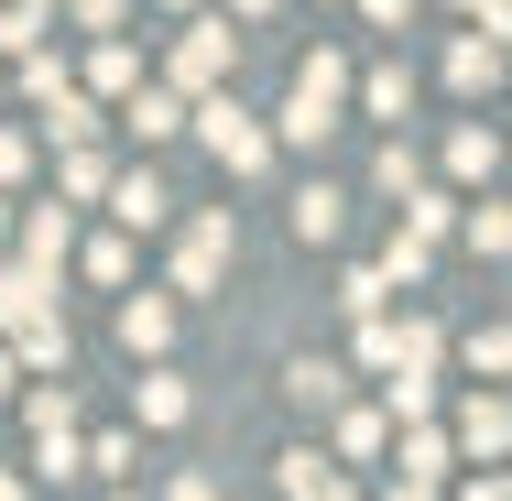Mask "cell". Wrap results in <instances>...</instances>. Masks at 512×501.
I'll use <instances>...</instances> for the list:
<instances>
[{
	"mask_svg": "<svg viewBox=\"0 0 512 501\" xmlns=\"http://www.w3.org/2000/svg\"><path fill=\"white\" fill-rule=\"evenodd\" d=\"M186 131H207V153H218V175H240V186H251V175L273 164V131H262L251 109L229 99V88H207V99L186 109Z\"/></svg>",
	"mask_w": 512,
	"mask_h": 501,
	"instance_id": "cell-1",
	"label": "cell"
},
{
	"mask_svg": "<svg viewBox=\"0 0 512 501\" xmlns=\"http://www.w3.org/2000/svg\"><path fill=\"white\" fill-rule=\"evenodd\" d=\"M229 262H240V218H229V207H197V218L175 229V295H218Z\"/></svg>",
	"mask_w": 512,
	"mask_h": 501,
	"instance_id": "cell-2",
	"label": "cell"
},
{
	"mask_svg": "<svg viewBox=\"0 0 512 501\" xmlns=\"http://www.w3.org/2000/svg\"><path fill=\"white\" fill-rule=\"evenodd\" d=\"M229 66H240V33H229V22H186V33H175V55H164V88L197 109L207 88H229Z\"/></svg>",
	"mask_w": 512,
	"mask_h": 501,
	"instance_id": "cell-3",
	"label": "cell"
},
{
	"mask_svg": "<svg viewBox=\"0 0 512 501\" xmlns=\"http://www.w3.org/2000/svg\"><path fill=\"white\" fill-rule=\"evenodd\" d=\"M447 447H458L469 469H512V393H491V382H480V393L458 403V425H447Z\"/></svg>",
	"mask_w": 512,
	"mask_h": 501,
	"instance_id": "cell-4",
	"label": "cell"
},
{
	"mask_svg": "<svg viewBox=\"0 0 512 501\" xmlns=\"http://www.w3.org/2000/svg\"><path fill=\"white\" fill-rule=\"evenodd\" d=\"M273 491H284V501H360V480L327 469L316 447H295V458H273Z\"/></svg>",
	"mask_w": 512,
	"mask_h": 501,
	"instance_id": "cell-5",
	"label": "cell"
},
{
	"mask_svg": "<svg viewBox=\"0 0 512 501\" xmlns=\"http://www.w3.org/2000/svg\"><path fill=\"white\" fill-rule=\"evenodd\" d=\"M109 218H120V229H164V218H175V197H164V175H153V164L109 175Z\"/></svg>",
	"mask_w": 512,
	"mask_h": 501,
	"instance_id": "cell-6",
	"label": "cell"
},
{
	"mask_svg": "<svg viewBox=\"0 0 512 501\" xmlns=\"http://www.w3.org/2000/svg\"><path fill=\"white\" fill-rule=\"evenodd\" d=\"M436 360H447V327L436 316H393V371L382 382H436Z\"/></svg>",
	"mask_w": 512,
	"mask_h": 501,
	"instance_id": "cell-7",
	"label": "cell"
},
{
	"mask_svg": "<svg viewBox=\"0 0 512 501\" xmlns=\"http://www.w3.org/2000/svg\"><path fill=\"white\" fill-rule=\"evenodd\" d=\"M349 88H360V77H349V55H338V44H316L306 66H295V99H306L316 120H338V109H349Z\"/></svg>",
	"mask_w": 512,
	"mask_h": 501,
	"instance_id": "cell-8",
	"label": "cell"
},
{
	"mask_svg": "<svg viewBox=\"0 0 512 501\" xmlns=\"http://www.w3.org/2000/svg\"><path fill=\"white\" fill-rule=\"evenodd\" d=\"M284 229H295V240H306V251H327V240H338V229H349V197H338V186H327V175H316V186H295V207H284Z\"/></svg>",
	"mask_w": 512,
	"mask_h": 501,
	"instance_id": "cell-9",
	"label": "cell"
},
{
	"mask_svg": "<svg viewBox=\"0 0 512 501\" xmlns=\"http://www.w3.org/2000/svg\"><path fill=\"white\" fill-rule=\"evenodd\" d=\"M120 349L153 371V360L175 349V305H164V295H131V305H120Z\"/></svg>",
	"mask_w": 512,
	"mask_h": 501,
	"instance_id": "cell-10",
	"label": "cell"
},
{
	"mask_svg": "<svg viewBox=\"0 0 512 501\" xmlns=\"http://www.w3.org/2000/svg\"><path fill=\"white\" fill-rule=\"evenodd\" d=\"M0 327H11V338L66 327V316H55V284H44V273H0Z\"/></svg>",
	"mask_w": 512,
	"mask_h": 501,
	"instance_id": "cell-11",
	"label": "cell"
},
{
	"mask_svg": "<svg viewBox=\"0 0 512 501\" xmlns=\"http://www.w3.org/2000/svg\"><path fill=\"white\" fill-rule=\"evenodd\" d=\"M447 175H458V186H491V175H502V131H491V120H458V131H447Z\"/></svg>",
	"mask_w": 512,
	"mask_h": 501,
	"instance_id": "cell-12",
	"label": "cell"
},
{
	"mask_svg": "<svg viewBox=\"0 0 512 501\" xmlns=\"http://www.w3.org/2000/svg\"><path fill=\"white\" fill-rule=\"evenodd\" d=\"M120 131H131V142H175V131H186V99H175V88H131V99H120Z\"/></svg>",
	"mask_w": 512,
	"mask_h": 501,
	"instance_id": "cell-13",
	"label": "cell"
},
{
	"mask_svg": "<svg viewBox=\"0 0 512 501\" xmlns=\"http://www.w3.org/2000/svg\"><path fill=\"white\" fill-rule=\"evenodd\" d=\"M66 240H77V218H66V207H33V218H22V273H44V284H55Z\"/></svg>",
	"mask_w": 512,
	"mask_h": 501,
	"instance_id": "cell-14",
	"label": "cell"
},
{
	"mask_svg": "<svg viewBox=\"0 0 512 501\" xmlns=\"http://www.w3.org/2000/svg\"><path fill=\"white\" fill-rule=\"evenodd\" d=\"M502 55H512V44H491V33H458V44H447V88H469V99H480V88H502Z\"/></svg>",
	"mask_w": 512,
	"mask_h": 501,
	"instance_id": "cell-15",
	"label": "cell"
},
{
	"mask_svg": "<svg viewBox=\"0 0 512 501\" xmlns=\"http://www.w3.org/2000/svg\"><path fill=\"white\" fill-rule=\"evenodd\" d=\"M393 458H404L393 480H425V491H436V480L458 469V447H447V425H404V447H393Z\"/></svg>",
	"mask_w": 512,
	"mask_h": 501,
	"instance_id": "cell-16",
	"label": "cell"
},
{
	"mask_svg": "<svg viewBox=\"0 0 512 501\" xmlns=\"http://www.w3.org/2000/svg\"><path fill=\"white\" fill-rule=\"evenodd\" d=\"M131 88H142V55H131L120 33H99V44H88V99H131Z\"/></svg>",
	"mask_w": 512,
	"mask_h": 501,
	"instance_id": "cell-17",
	"label": "cell"
},
{
	"mask_svg": "<svg viewBox=\"0 0 512 501\" xmlns=\"http://www.w3.org/2000/svg\"><path fill=\"white\" fill-rule=\"evenodd\" d=\"M131 414H142V425H186V414H197V393H186V382H175V371L153 360V371L131 382Z\"/></svg>",
	"mask_w": 512,
	"mask_h": 501,
	"instance_id": "cell-18",
	"label": "cell"
},
{
	"mask_svg": "<svg viewBox=\"0 0 512 501\" xmlns=\"http://www.w3.org/2000/svg\"><path fill=\"white\" fill-rule=\"evenodd\" d=\"M284 393L306 403V414H338V403H349V371H338V360H295V371H284Z\"/></svg>",
	"mask_w": 512,
	"mask_h": 501,
	"instance_id": "cell-19",
	"label": "cell"
},
{
	"mask_svg": "<svg viewBox=\"0 0 512 501\" xmlns=\"http://www.w3.org/2000/svg\"><path fill=\"white\" fill-rule=\"evenodd\" d=\"M393 447V414L382 403H338V458H382Z\"/></svg>",
	"mask_w": 512,
	"mask_h": 501,
	"instance_id": "cell-20",
	"label": "cell"
},
{
	"mask_svg": "<svg viewBox=\"0 0 512 501\" xmlns=\"http://www.w3.org/2000/svg\"><path fill=\"white\" fill-rule=\"evenodd\" d=\"M44 131H55L66 153H77V142H99V99H88V88H55V99H44Z\"/></svg>",
	"mask_w": 512,
	"mask_h": 501,
	"instance_id": "cell-21",
	"label": "cell"
},
{
	"mask_svg": "<svg viewBox=\"0 0 512 501\" xmlns=\"http://www.w3.org/2000/svg\"><path fill=\"white\" fill-rule=\"evenodd\" d=\"M55 197H66V207H88V197H109V153H99V142H77V153H66V164H55Z\"/></svg>",
	"mask_w": 512,
	"mask_h": 501,
	"instance_id": "cell-22",
	"label": "cell"
},
{
	"mask_svg": "<svg viewBox=\"0 0 512 501\" xmlns=\"http://www.w3.org/2000/svg\"><path fill=\"white\" fill-rule=\"evenodd\" d=\"M360 109H371V120H404V109H414V66H404V55L360 77Z\"/></svg>",
	"mask_w": 512,
	"mask_h": 501,
	"instance_id": "cell-23",
	"label": "cell"
},
{
	"mask_svg": "<svg viewBox=\"0 0 512 501\" xmlns=\"http://www.w3.org/2000/svg\"><path fill=\"white\" fill-rule=\"evenodd\" d=\"M44 33H55L44 0H0V55H44Z\"/></svg>",
	"mask_w": 512,
	"mask_h": 501,
	"instance_id": "cell-24",
	"label": "cell"
},
{
	"mask_svg": "<svg viewBox=\"0 0 512 501\" xmlns=\"http://www.w3.org/2000/svg\"><path fill=\"white\" fill-rule=\"evenodd\" d=\"M458 240H469V251H491V262H502V251H512V207H502V197H480V207H458Z\"/></svg>",
	"mask_w": 512,
	"mask_h": 501,
	"instance_id": "cell-25",
	"label": "cell"
},
{
	"mask_svg": "<svg viewBox=\"0 0 512 501\" xmlns=\"http://www.w3.org/2000/svg\"><path fill=\"white\" fill-rule=\"evenodd\" d=\"M338 305H349V327H371V316H393V284H382V262H360V273L338 284Z\"/></svg>",
	"mask_w": 512,
	"mask_h": 501,
	"instance_id": "cell-26",
	"label": "cell"
},
{
	"mask_svg": "<svg viewBox=\"0 0 512 501\" xmlns=\"http://www.w3.org/2000/svg\"><path fill=\"white\" fill-rule=\"evenodd\" d=\"M404 229H414V240H447V229H458V197H447V186H414V197H404Z\"/></svg>",
	"mask_w": 512,
	"mask_h": 501,
	"instance_id": "cell-27",
	"label": "cell"
},
{
	"mask_svg": "<svg viewBox=\"0 0 512 501\" xmlns=\"http://www.w3.org/2000/svg\"><path fill=\"white\" fill-rule=\"evenodd\" d=\"M469 371H480V382H512V327H502V316L469 327Z\"/></svg>",
	"mask_w": 512,
	"mask_h": 501,
	"instance_id": "cell-28",
	"label": "cell"
},
{
	"mask_svg": "<svg viewBox=\"0 0 512 501\" xmlns=\"http://www.w3.org/2000/svg\"><path fill=\"white\" fill-rule=\"evenodd\" d=\"M371 186H382V197H414V186H425V164H414V142H382V164H371Z\"/></svg>",
	"mask_w": 512,
	"mask_h": 501,
	"instance_id": "cell-29",
	"label": "cell"
},
{
	"mask_svg": "<svg viewBox=\"0 0 512 501\" xmlns=\"http://www.w3.org/2000/svg\"><path fill=\"white\" fill-rule=\"evenodd\" d=\"M425 262H436V240L393 229V251H382V284H425Z\"/></svg>",
	"mask_w": 512,
	"mask_h": 501,
	"instance_id": "cell-30",
	"label": "cell"
},
{
	"mask_svg": "<svg viewBox=\"0 0 512 501\" xmlns=\"http://www.w3.org/2000/svg\"><path fill=\"white\" fill-rule=\"evenodd\" d=\"M88 273H99V284H131V229H109V240H88Z\"/></svg>",
	"mask_w": 512,
	"mask_h": 501,
	"instance_id": "cell-31",
	"label": "cell"
},
{
	"mask_svg": "<svg viewBox=\"0 0 512 501\" xmlns=\"http://www.w3.org/2000/svg\"><path fill=\"white\" fill-rule=\"evenodd\" d=\"M55 88H77V77H66L55 55H22V99H55Z\"/></svg>",
	"mask_w": 512,
	"mask_h": 501,
	"instance_id": "cell-32",
	"label": "cell"
},
{
	"mask_svg": "<svg viewBox=\"0 0 512 501\" xmlns=\"http://www.w3.org/2000/svg\"><path fill=\"white\" fill-rule=\"evenodd\" d=\"M66 11H77V33L99 44V33H120V11H131V0H66Z\"/></svg>",
	"mask_w": 512,
	"mask_h": 501,
	"instance_id": "cell-33",
	"label": "cell"
},
{
	"mask_svg": "<svg viewBox=\"0 0 512 501\" xmlns=\"http://www.w3.org/2000/svg\"><path fill=\"white\" fill-rule=\"evenodd\" d=\"M469 11V33H491V44H512V0H458Z\"/></svg>",
	"mask_w": 512,
	"mask_h": 501,
	"instance_id": "cell-34",
	"label": "cell"
},
{
	"mask_svg": "<svg viewBox=\"0 0 512 501\" xmlns=\"http://www.w3.org/2000/svg\"><path fill=\"white\" fill-rule=\"evenodd\" d=\"M360 22H371V33H404V22H414V0H360Z\"/></svg>",
	"mask_w": 512,
	"mask_h": 501,
	"instance_id": "cell-35",
	"label": "cell"
},
{
	"mask_svg": "<svg viewBox=\"0 0 512 501\" xmlns=\"http://www.w3.org/2000/svg\"><path fill=\"white\" fill-rule=\"evenodd\" d=\"M22 164H33V131H0V186H11Z\"/></svg>",
	"mask_w": 512,
	"mask_h": 501,
	"instance_id": "cell-36",
	"label": "cell"
},
{
	"mask_svg": "<svg viewBox=\"0 0 512 501\" xmlns=\"http://www.w3.org/2000/svg\"><path fill=\"white\" fill-rule=\"evenodd\" d=\"M458 501H512V480H502V469H480V480H469Z\"/></svg>",
	"mask_w": 512,
	"mask_h": 501,
	"instance_id": "cell-37",
	"label": "cell"
},
{
	"mask_svg": "<svg viewBox=\"0 0 512 501\" xmlns=\"http://www.w3.org/2000/svg\"><path fill=\"white\" fill-rule=\"evenodd\" d=\"M164 501H218V480H207V469H186V480H175Z\"/></svg>",
	"mask_w": 512,
	"mask_h": 501,
	"instance_id": "cell-38",
	"label": "cell"
},
{
	"mask_svg": "<svg viewBox=\"0 0 512 501\" xmlns=\"http://www.w3.org/2000/svg\"><path fill=\"white\" fill-rule=\"evenodd\" d=\"M262 11H273V0H218V22H262Z\"/></svg>",
	"mask_w": 512,
	"mask_h": 501,
	"instance_id": "cell-39",
	"label": "cell"
},
{
	"mask_svg": "<svg viewBox=\"0 0 512 501\" xmlns=\"http://www.w3.org/2000/svg\"><path fill=\"white\" fill-rule=\"evenodd\" d=\"M382 501H447V491H425V480H393V491H382Z\"/></svg>",
	"mask_w": 512,
	"mask_h": 501,
	"instance_id": "cell-40",
	"label": "cell"
},
{
	"mask_svg": "<svg viewBox=\"0 0 512 501\" xmlns=\"http://www.w3.org/2000/svg\"><path fill=\"white\" fill-rule=\"evenodd\" d=\"M0 501H22V480H11V469H0Z\"/></svg>",
	"mask_w": 512,
	"mask_h": 501,
	"instance_id": "cell-41",
	"label": "cell"
},
{
	"mask_svg": "<svg viewBox=\"0 0 512 501\" xmlns=\"http://www.w3.org/2000/svg\"><path fill=\"white\" fill-rule=\"evenodd\" d=\"M0 393H11V360H0Z\"/></svg>",
	"mask_w": 512,
	"mask_h": 501,
	"instance_id": "cell-42",
	"label": "cell"
},
{
	"mask_svg": "<svg viewBox=\"0 0 512 501\" xmlns=\"http://www.w3.org/2000/svg\"><path fill=\"white\" fill-rule=\"evenodd\" d=\"M164 11H197V0H164Z\"/></svg>",
	"mask_w": 512,
	"mask_h": 501,
	"instance_id": "cell-43",
	"label": "cell"
},
{
	"mask_svg": "<svg viewBox=\"0 0 512 501\" xmlns=\"http://www.w3.org/2000/svg\"><path fill=\"white\" fill-rule=\"evenodd\" d=\"M0 240H11V207H0Z\"/></svg>",
	"mask_w": 512,
	"mask_h": 501,
	"instance_id": "cell-44",
	"label": "cell"
},
{
	"mask_svg": "<svg viewBox=\"0 0 512 501\" xmlns=\"http://www.w3.org/2000/svg\"><path fill=\"white\" fill-rule=\"evenodd\" d=\"M109 501H131V491H109Z\"/></svg>",
	"mask_w": 512,
	"mask_h": 501,
	"instance_id": "cell-45",
	"label": "cell"
},
{
	"mask_svg": "<svg viewBox=\"0 0 512 501\" xmlns=\"http://www.w3.org/2000/svg\"><path fill=\"white\" fill-rule=\"evenodd\" d=\"M502 480H512V469H502Z\"/></svg>",
	"mask_w": 512,
	"mask_h": 501,
	"instance_id": "cell-46",
	"label": "cell"
}]
</instances>
